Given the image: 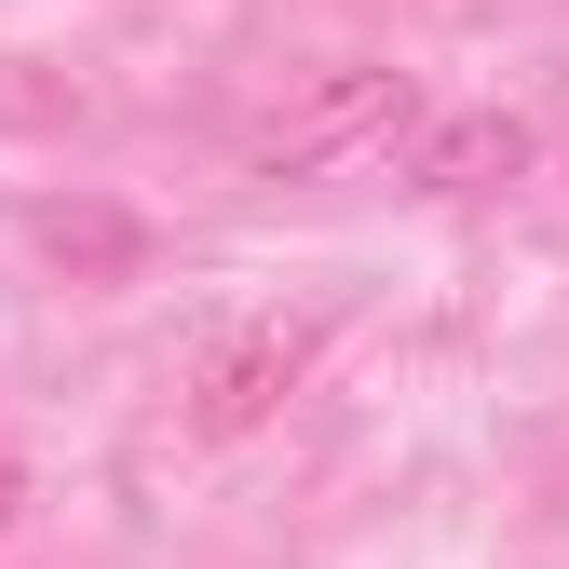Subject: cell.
Instances as JSON below:
<instances>
[{
	"label": "cell",
	"mask_w": 569,
	"mask_h": 569,
	"mask_svg": "<svg viewBox=\"0 0 569 569\" xmlns=\"http://www.w3.org/2000/svg\"><path fill=\"white\" fill-rule=\"evenodd\" d=\"M407 122V68H380V54H326V68H299L271 109H244L231 122V150H244V177H326V163H352L367 136H393Z\"/></svg>",
	"instance_id": "1"
},
{
	"label": "cell",
	"mask_w": 569,
	"mask_h": 569,
	"mask_svg": "<svg viewBox=\"0 0 569 569\" xmlns=\"http://www.w3.org/2000/svg\"><path fill=\"white\" fill-rule=\"evenodd\" d=\"M299 367H312V326H299V312L231 326V339L190 367V435H258V420L299 393Z\"/></svg>",
	"instance_id": "2"
},
{
	"label": "cell",
	"mask_w": 569,
	"mask_h": 569,
	"mask_svg": "<svg viewBox=\"0 0 569 569\" xmlns=\"http://www.w3.org/2000/svg\"><path fill=\"white\" fill-rule=\"evenodd\" d=\"M529 163V122L516 109H461V122H435V136H420V190H488V177H516Z\"/></svg>",
	"instance_id": "3"
},
{
	"label": "cell",
	"mask_w": 569,
	"mask_h": 569,
	"mask_svg": "<svg viewBox=\"0 0 569 569\" xmlns=\"http://www.w3.org/2000/svg\"><path fill=\"white\" fill-rule=\"evenodd\" d=\"M14 516H28V475H14V461H0V529H14Z\"/></svg>",
	"instance_id": "4"
}]
</instances>
